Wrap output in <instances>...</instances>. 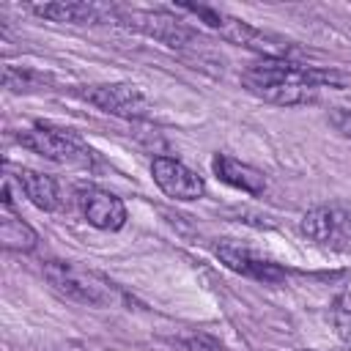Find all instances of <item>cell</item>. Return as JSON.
Segmentation results:
<instances>
[{
  "label": "cell",
  "mask_w": 351,
  "mask_h": 351,
  "mask_svg": "<svg viewBox=\"0 0 351 351\" xmlns=\"http://www.w3.org/2000/svg\"><path fill=\"white\" fill-rule=\"evenodd\" d=\"M241 82L252 96L261 99L263 93H269L274 88H313V90H318L324 85H343V77L329 71V69L293 63L282 55L280 58L266 55L263 60L244 69Z\"/></svg>",
  "instance_id": "6da1fadb"
},
{
  "label": "cell",
  "mask_w": 351,
  "mask_h": 351,
  "mask_svg": "<svg viewBox=\"0 0 351 351\" xmlns=\"http://www.w3.org/2000/svg\"><path fill=\"white\" fill-rule=\"evenodd\" d=\"M44 277L47 282L66 299L88 304V307H110L118 293L115 285L107 282L101 274L82 269L77 263H66V261H47L44 263Z\"/></svg>",
  "instance_id": "7a4b0ae2"
},
{
  "label": "cell",
  "mask_w": 351,
  "mask_h": 351,
  "mask_svg": "<svg viewBox=\"0 0 351 351\" xmlns=\"http://www.w3.org/2000/svg\"><path fill=\"white\" fill-rule=\"evenodd\" d=\"M16 143L49 162L58 165H82L88 167L93 162V151L66 129H52V126H33L16 134Z\"/></svg>",
  "instance_id": "3957f363"
},
{
  "label": "cell",
  "mask_w": 351,
  "mask_h": 351,
  "mask_svg": "<svg viewBox=\"0 0 351 351\" xmlns=\"http://www.w3.org/2000/svg\"><path fill=\"white\" fill-rule=\"evenodd\" d=\"M299 230L329 250H348L351 247V203H321L302 217Z\"/></svg>",
  "instance_id": "277c9868"
},
{
  "label": "cell",
  "mask_w": 351,
  "mask_h": 351,
  "mask_svg": "<svg viewBox=\"0 0 351 351\" xmlns=\"http://www.w3.org/2000/svg\"><path fill=\"white\" fill-rule=\"evenodd\" d=\"M77 96L85 99L88 104L99 107L101 112H110V115H118V118H129V121L148 118V112H151V104L143 96V90L137 85H129V82L85 85V88L77 90Z\"/></svg>",
  "instance_id": "5b68a950"
},
{
  "label": "cell",
  "mask_w": 351,
  "mask_h": 351,
  "mask_svg": "<svg viewBox=\"0 0 351 351\" xmlns=\"http://www.w3.org/2000/svg\"><path fill=\"white\" fill-rule=\"evenodd\" d=\"M151 176L156 186L173 200H197L206 192L203 178L195 170H189L184 162L170 156H156L151 162Z\"/></svg>",
  "instance_id": "8992f818"
},
{
  "label": "cell",
  "mask_w": 351,
  "mask_h": 351,
  "mask_svg": "<svg viewBox=\"0 0 351 351\" xmlns=\"http://www.w3.org/2000/svg\"><path fill=\"white\" fill-rule=\"evenodd\" d=\"M77 203L82 208V217L99 230H121L126 225L123 200L107 189L82 186V189H77Z\"/></svg>",
  "instance_id": "52a82bcc"
},
{
  "label": "cell",
  "mask_w": 351,
  "mask_h": 351,
  "mask_svg": "<svg viewBox=\"0 0 351 351\" xmlns=\"http://www.w3.org/2000/svg\"><path fill=\"white\" fill-rule=\"evenodd\" d=\"M217 258H219L228 269H233V271H239V274H244V277H252V280L277 282V280L285 277V271H282L277 263H271V261H266V258H261V255H255L252 250L239 247V244H219V247H217Z\"/></svg>",
  "instance_id": "ba28073f"
},
{
  "label": "cell",
  "mask_w": 351,
  "mask_h": 351,
  "mask_svg": "<svg viewBox=\"0 0 351 351\" xmlns=\"http://www.w3.org/2000/svg\"><path fill=\"white\" fill-rule=\"evenodd\" d=\"M211 170L219 181L230 184L233 189H241L247 195H263L266 192V176L261 170H255L247 162H239L228 154H217L211 159Z\"/></svg>",
  "instance_id": "9c48e42d"
},
{
  "label": "cell",
  "mask_w": 351,
  "mask_h": 351,
  "mask_svg": "<svg viewBox=\"0 0 351 351\" xmlns=\"http://www.w3.org/2000/svg\"><path fill=\"white\" fill-rule=\"evenodd\" d=\"M30 11L49 22H71V25H93V22H104V16H115V11H107L93 3H38L30 5Z\"/></svg>",
  "instance_id": "30bf717a"
},
{
  "label": "cell",
  "mask_w": 351,
  "mask_h": 351,
  "mask_svg": "<svg viewBox=\"0 0 351 351\" xmlns=\"http://www.w3.org/2000/svg\"><path fill=\"white\" fill-rule=\"evenodd\" d=\"M129 19H134L132 25H134L137 30H143V33L159 38V41L167 44V47H186V44L195 38V33H192L186 25H181L178 19H173V16H167V14H132Z\"/></svg>",
  "instance_id": "8fae6325"
},
{
  "label": "cell",
  "mask_w": 351,
  "mask_h": 351,
  "mask_svg": "<svg viewBox=\"0 0 351 351\" xmlns=\"http://www.w3.org/2000/svg\"><path fill=\"white\" fill-rule=\"evenodd\" d=\"M0 241L5 250H14V252H30L38 241L36 230L16 217L14 206H11V197H8V186L3 192V211H0Z\"/></svg>",
  "instance_id": "7c38bea8"
},
{
  "label": "cell",
  "mask_w": 351,
  "mask_h": 351,
  "mask_svg": "<svg viewBox=\"0 0 351 351\" xmlns=\"http://www.w3.org/2000/svg\"><path fill=\"white\" fill-rule=\"evenodd\" d=\"M16 184L36 208H41V211L60 208V189H58V181L52 176L22 167V170H16Z\"/></svg>",
  "instance_id": "4fadbf2b"
},
{
  "label": "cell",
  "mask_w": 351,
  "mask_h": 351,
  "mask_svg": "<svg viewBox=\"0 0 351 351\" xmlns=\"http://www.w3.org/2000/svg\"><path fill=\"white\" fill-rule=\"evenodd\" d=\"M3 82L8 90L14 93H22V90H38L49 82V77L33 71V69H14V66H5V74H3Z\"/></svg>",
  "instance_id": "5bb4252c"
},
{
  "label": "cell",
  "mask_w": 351,
  "mask_h": 351,
  "mask_svg": "<svg viewBox=\"0 0 351 351\" xmlns=\"http://www.w3.org/2000/svg\"><path fill=\"white\" fill-rule=\"evenodd\" d=\"M332 321H335V329H337V337L351 348V307L337 302L335 310H332Z\"/></svg>",
  "instance_id": "9a60e30c"
},
{
  "label": "cell",
  "mask_w": 351,
  "mask_h": 351,
  "mask_svg": "<svg viewBox=\"0 0 351 351\" xmlns=\"http://www.w3.org/2000/svg\"><path fill=\"white\" fill-rule=\"evenodd\" d=\"M329 123H332L343 137H351V110H343V107L329 110Z\"/></svg>",
  "instance_id": "2e32d148"
}]
</instances>
